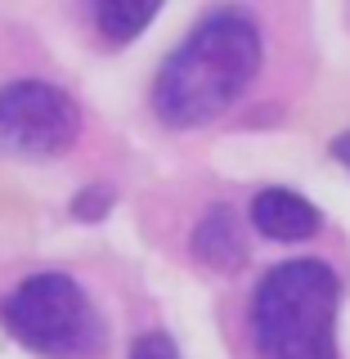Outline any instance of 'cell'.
Instances as JSON below:
<instances>
[{
	"label": "cell",
	"mask_w": 350,
	"mask_h": 359,
	"mask_svg": "<svg viewBox=\"0 0 350 359\" xmlns=\"http://www.w3.org/2000/svg\"><path fill=\"white\" fill-rule=\"evenodd\" d=\"M194 256L202 265L234 274L247 265V238H243V220L234 207H211L194 229Z\"/></svg>",
	"instance_id": "obj_6"
},
{
	"label": "cell",
	"mask_w": 350,
	"mask_h": 359,
	"mask_svg": "<svg viewBox=\"0 0 350 359\" xmlns=\"http://www.w3.org/2000/svg\"><path fill=\"white\" fill-rule=\"evenodd\" d=\"M81 135V108L50 81L0 86V149L14 157H59Z\"/></svg>",
	"instance_id": "obj_4"
},
{
	"label": "cell",
	"mask_w": 350,
	"mask_h": 359,
	"mask_svg": "<svg viewBox=\"0 0 350 359\" xmlns=\"http://www.w3.org/2000/svg\"><path fill=\"white\" fill-rule=\"evenodd\" d=\"M252 224L274 243H306L319 233L323 216L314 202H306L292 189H261L252 198Z\"/></svg>",
	"instance_id": "obj_5"
},
{
	"label": "cell",
	"mask_w": 350,
	"mask_h": 359,
	"mask_svg": "<svg viewBox=\"0 0 350 359\" xmlns=\"http://www.w3.org/2000/svg\"><path fill=\"white\" fill-rule=\"evenodd\" d=\"M157 18V5H130V0H104L95 5V27L108 45H130Z\"/></svg>",
	"instance_id": "obj_7"
},
{
	"label": "cell",
	"mask_w": 350,
	"mask_h": 359,
	"mask_svg": "<svg viewBox=\"0 0 350 359\" xmlns=\"http://www.w3.org/2000/svg\"><path fill=\"white\" fill-rule=\"evenodd\" d=\"M108 207H112V189L108 184H90L86 194L72 198V216L76 220H104Z\"/></svg>",
	"instance_id": "obj_8"
},
{
	"label": "cell",
	"mask_w": 350,
	"mask_h": 359,
	"mask_svg": "<svg viewBox=\"0 0 350 359\" xmlns=\"http://www.w3.org/2000/svg\"><path fill=\"white\" fill-rule=\"evenodd\" d=\"M5 332L45 359H95L104 351V319L81 283L67 274H32L0 306Z\"/></svg>",
	"instance_id": "obj_3"
},
{
	"label": "cell",
	"mask_w": 350,
	"mask_h": 359,
	"mask_svg": "<svg viewBox=\"0 0 350 359\" xmlns=\"http://www.w3.org/2000/svg\"><path fill=\"white\" fill-rule=\"evenodd\" d=\"M332 157L350 171V135H337V140H332Z\"/></svg>",
	"instance_id": "obj_10"
},
{
	"label": "cell",
	"mask_w": 350,
	"mask_h": 359,
	"mask_svg": "<svg viewBox=\"0 0 350 359\" xmlns=\"http://www.w3.org/2000/svg\"><path fill=\"white\" fill-rule=\"evenodd\" d=\"M342 278L323 261H283L252 292V341L265 359H337Z\"/></svg>",
	"instance_id": "obj_2"
},
{
	"label": "cell",
	"mask_w": 350,
	"mask_h": 359,
	"mask_svg": "<svg viewBox=\"0 0 350 359\" xmlns=\"http://www.w3.org/2000/svg\"><path fill=\"white\" fill-rule=\"evenodd\" d=\"M130 359H180V346L166 332H144V337H135Z\"/></svg>",
	"instance_id": "obj_9"
},
{
	"label": "cell",
	"mask_w": 350,
	"mask_h": 359,
	"mask_svg": "<svg viewBox=\"0 0 350 359\" xmlns=\"http://www.w3.org/2000/svg\"><path fill=\"white\" fill-rule=\"evenodd\" d=\"M265 59L261 27L243 9H211L166 54L153 81V112L171 130H194L234 108Z\"/></svg>",
	"instance_id": "obj_1"
}]
</instances>
